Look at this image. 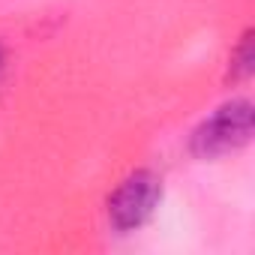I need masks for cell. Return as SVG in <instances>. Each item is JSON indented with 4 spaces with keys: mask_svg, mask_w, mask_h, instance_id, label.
<instances>
[{
    "mask_svg": "<svg viewBox=\"0 0 255 255\" xmlns=\"http://www.w3.org/2000/svg\"><path fill=\"white\" fill-rule=\"evenodd\" d=\"M162 198V177L150 168H138L123 177L120 186L108 195V222L117 231L141 228Z\"/></svg>",
    "mask_w": 255,
    "mask_h": 255,
    "instance_id": "2",
    "label": "cell"
},
{
    "mask_svg": "<svg viewBox=\"0 0 255 255\" xmlns=\"http://www.w3.org/2000/svg\"><path fill=\"white\" fill-rule=\"evenodd\" d=\"M3 63H6V51H3V45H0V72H3Z\"/></svg>",
    "mask_w": 255,
    "mask_h": 255,
    "instance_id": "4",
    "label": "cell"
},
{
    "mask_svg": "<svg viewBox=\"0 0 255 255\" xmlns=\"http://www.w3.org/2000/svg\"><path fill=\"white\" fill-rule=\"evenodd\" d=\"M252 72H255V33L246 30V33L240 36V42L234 45V51H231L228 78H231V81H246Z\"/></svg>",
    "mask_w": 255,
    "mask_h": 255,
    "instance_id": "3",
    "label": "cell"
},
{
    "mask_svg": "<svg viewBox=\"0 0 255 255\" xmlns=\"http://www.w3.org/2000/svg\"><path fill=\"white\" fill-rule=\"evenodd\" d=\"M249 141H252V102L231 99L192 129L189 153L207 162V159H222L228 153H237Z\"/></svg>",
    "mask_w": 255,
    "mask_h": 255,
    "instance_id": "1",
    "label": "cell"
}]
</instances>
